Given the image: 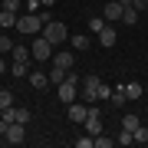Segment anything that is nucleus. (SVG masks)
I'll return each mask as SVG.
<instances>
[{
	"instance_id": "obj_1",
	"label": "nucleus",
	"mask_w": 148,
	"mask_h": 148,
	"mask_svg": "<svg viewBox=\"0 0 148 148\" xmlns=\"http://www.w3.org/2000/svg\"><path fill=\"white\" fill-rule=\"evenodd\" d=\"M79 82H82V79L73 73V69H69V73H66V79L59 82V89H56L59 102H66V106H69V102H76V95H79Z\"/></svg>"
},
{
	"instance_id": "obj_25",
	"label": "nucleus",
	"mask_w": 148,
	"mask_h": 148,
	"mask_svg": "<svg viewBox=\"0 0 148 148\" xmlns=\"http://www.w3.org/2000/svg\"><path fill=\"white\" fill-rule=\"evenodd\" d=\"M112 145H115V138H106V135H95V148H112Z\"/></svg>"
},
{
	"instance_id": "obj_22",
	"label": "nucleus",
	"mask_w": 148,
	"mask_h": 148,
	"mask_svg": "<svg viewBox=\"0 0 148 148\" xmlns=\"http://www.w3.org/2000/svg\"><path fill=\"white\" fill-rule=\"evenodd\" d=\"M132 142H135V135L128 132V128H122V132H119V138H115V145H132Z\"/></svg>"
},
{
	"instance_id": "obj_5",
	"label": "nucleus",
	"mask_w": 148,
	"mask_h": 148,
	"mask_svg": "<svg viewBox=\"0 0 148 148\" xmlns=\"http://www.w3.org/2000/svg\"><path fill=\"white\" fill-rule=\"evenodd\" d=\"M3 142H7V145H23V142H27V132H23V125H20V122H13V125L7 128Z\"/></svg>"
},
{
	"instance_id": "obj_14",
	"label": "nucleus",
	"mask_w": 148,
	"mask_h": 148,
	"mask_svg": "<svg viewBox=\"0 0 148 148\" xmlns=\"http://www.w3.org/2000/svg\"><path fill=\"white\" fill-rule=\"evenodd\" d=\"M69 43H73V49H89V36H82V33H76V36H69Z\"/></svg>"
},
{
	"instance_id": "obj_17",
	"label": "nucleus",
	"mask_w": 148,
	"mask_h": 148,
	"mask_svg": "<svg viewBox=\"0 0 148 148\" xmlns=\"http://www.w3.org/2000/svg\"><path fill=\"white\" fill-rule=\"evenodd\" d=\"M46 76H49V82H56V86H59V82L66 79V69H63V66H53V69H49Z\"/></svg>"
},
{
	"instance_id": "obj_35",
	"label": "nucleus",
	"mask_w": 148,
	"mask_h": 148,
	"mask_svg": "<svg viewBox=\"0 0 148 148\" xmlns=\"http://www.w3.org/2000/svg\"><path fill=\"white\" fill-rule=\"evenodd\" d=\"M0 33H3V27H0Z\"/></svg>"
},
{
	"instance_id": "obj_37",
	"label": "nucleus",
	"mask_w": 148,
	"mask_h": 148,
	"mask_svg": "<svg viewBox=\"0 0 148 148\" xmlns=\"http://www.w3.org/2000/svg\"><path fill=\"white\" fill-rule=\"evenodd\" d=\"M145 3H148V0H145Z\"/></svg>"
},
{
	"instance_id": "obj_15",
	"label": "nucleus",
	"mask_w": 148,
	"mask_h": 148,
	"mask_svg": "<svg viewBox=\"0 0 148 148\" xmlns=\"http://www.w3.org/2000/svg\"><path fill=\"white\" fill-rule=\"evenodd\" d=\"M53 66L69 69V66H73V56H69V53H53Z\"/></svg>"
},
{
	"instance_id": "obj_29",
	"label": "nucleus",
	"mask_w": 148,
	"mask_h": 148,
	"mask_svg": "<svg viewBox=\"0 0 148 148\" xmlns=\"http://www.w3.org/2000/svg\"><path fill=\"white\" fill-rule=\"evenodd\" d=\"M95 145V138L89 135V138H76V148H92Z\"/></svg>"
},
{
	"instance_id": "obj_3",
	"label": "nucleus",
	"mask_w": 148,
	"mask_h": 148,
	"mask_svg": "<svg viewBox=\"0 0 148 148\" xmlns=\"http://www.w3.org/2000/svg\"><path fill=\"white\" fill-rule=\"evenodd\" d=\"M30 53H33V59H53V43H49L46 36H36L33 40V46H30Z\"/></svg>"
},
{
	"instance_id": "obj_8",
	"label": "nucleus",
	"mask_w": 148,
	"mask_h": 148,
	"mask_svg": "<svg viewBox=\"0 0 148 148\" xmlns=\"http://www.w3.org/2000/svg\"><path fill=\"white\" fill-rule=\"evenodd\" d=\"M86 115H89V109L82 102H69V122H86Z\"/></svg>"
},
{
	"instance_id": "obj_9",
	"label": "nucleus",
	"mask_w": 148,
	"mask_h": 148,
	"mask_svg": "<svg viewBox=\"0 0 148 148\" xmlns=\"http://www.w3.org/2000/svg\"><path fill=\"white\" fill-rule=\"evenodd\" d=\"M115 40H119V33H115V27H112V23H106V30H102L99 33V43H102V46H115Z\"/></svg>"
},
{
	"instance_id": "obj_24",
	"label": "nucleus",
	"mask_w": 148,
	"mask_h": 148,
	"mask_svg": "<svg viewBox=\"0 0 148 148\" xmlns=\"http://www.w3.org/2000/svg\"><path fill=\"white\" fill-rule=\"evenodd\" d=\"M13 115H16V122H20V125H27L33 112H30V109H13Z\"/></svg>"
},
{
	"instance_id": "obj_36",
	"label": "nucleus",
	"mask_w": 148,
	"mask_h": 148,
	"mask_svg": "<svg viewBox=\"0 0 148 148\" xmlns=\"http://www.w3.org/2000/svg\"><path fill=\"white\" fill-rule=\"evenodd\" d=\"M0 3H3V0H0Z\"/></svg>"
},
{
	"instance_id": "obj_33",
	"label": "nucleus",
	"mask_w": 148,
	"mask_h": 148,
	"mask_svg": "<svg viewBox=\"0 0 148 148\" xmlns=\"http://www.w3.org/2000/svg\"><path fill=\"white\" fill-rule=\"evenodd\" d=\"M119 3H122V7H132V0H119Z\"/></svg>"
},
{
	"instance_id": "obj_27",
	"label": "nucleus",
	"mask_w": 148,
	"mask_h": 148,
	"mask_svg": "<svg viewBox=\"0 0 148 148\" xmlns=\"http://www.w3.org/2000/svg\"><path fill=\"white\" fill-rule=\"evenodd\" d=\"M0 53H13V43H10V36H3V33H0Z\"/></svg>"
},
{
	"instance_id": "obj_20",
	"label": "nucleus",
	"mask_w": 148,
	"mask_h": 148,
	"mask_svg": "<svg viewBox=\"0 0 148 148\" xmlns=\"http://www.w3.org/2000/svg\"><path fill=\"white\" fill-rule=\"evenodd\" d=\"M13 59H33V53H30V46H13Z\"/></svg>"
},
{
	"instance_id": "obj_13",
	"label": "nucleus",
	"mask_w": 148,
	"mask_h": 148,
	"mask_svg": "<svg viewBox=\"0 0 148 148\" xmlns=\"http://www.w3.org/2000/svg\"><path fill=\"white\" fill-rule=\"evenodd\" d=\"M10 73H13V79H20V76H30V69H27V63H23V59H13Z\"/></svg>"
},
{
	"instance_id": "obj_6",
	"label": "nucleus",
	"mask_w": 148,
	"mask_h": 148,
	"mask_svg": "<svg viewBox=\"0 0 148 148\" xmlns=\"http://www.w3.org/2000/svg\"><path fill=\"white\" fill-rule=\"evenodd\" d=\"M122 10H125V7H122L119 0H112V3H106V7H102V16H106L109 23H119V20H122Z\"/></svg>"
},
{
	"instance_id": "obj_18",
	"label": "nucleus",
	"mask_w": 148,
	"mask_h": 148,
	"mask_svg": "<svg viewBox=\"0 0 148 148\" xmlns=\"http://www.w3.org/2000/svg\"><path fill=\"white\" fill-rule=\"evenodd\" d=\"M122 20H125L128 27H132V23H138V10H135V7H125V10H122Z\"/></svg>"
},
{
	"instance_id": "obj_4",
	"label": "nucleus",
	"mask_w": 148,
	"mask_h": 148,
	"mask_svg": "<svg viewBox=\"0 0 148 148\" xmlns=\"http://www.w3.org/2000/svg\"><path fill=\"white\" fill-rule=\"evenodd\" d=\"M99 76H86V79L79 82L82 86V95H86V102H95V99H99Z\"/></svg>"
},
{
	"instance_id": "obj_19",
	"label": "nucleus",
	"mask_w": 148,
	"mask_h": 148,
	"mask_svg": "<svg viewBox=\"0 0 148 148\" xmlns=\"http://www.w3.org/2000/svg\"><path fill=\"white\" fill-rule=\"evenodd\" d=\"M106 23H109L106 16H92V20H89V30H92V33H102V30H106Z\"/></svg>"
},
{
	"instance_id": "obj_34",
	"label": "nucleus",
	"mask_w": 148,
	"mask_h": 148,
	"mask_svg": "<svg viewBox=\"0 0 148 148\" xmlns=\"http://www.w3.org/2000/svg\"><path fill=\"white\" fill-rule=\"evenodd\" d=\"M0 73H7V63H3V59H0Z\"/></svg>"
},
{
	"instance_id": "obj_12",
	"label": "nucleus",
	"mask_w": 148,
	"mask_h": 148,
	"mask_svg": "<svg viewBox=\"0 0 148 148\" xmlns=\"http://www.w3.org/2000/svg\"><path fill=\"white\" fill-rule=\"evenodd\" d=\"M0 27H3V30H13V27H16V13L0 10Z\"/></svg>"
},
{
	"instance_id": "obj_7",
	"label": "nucleus",
	"mask_w": 148,
	"mask_h": 148,
	"mask_svg": "<svg viewBox=\"0 0 148 148\" xmlns=\"http://www.w3.org/2000/svg\"><path fill=\"white\" fill-rule=\"evenodd\" d=\"M82 125H86V132L95 138V135L102 132V119H99V112H92V109H89V115H86V122H82Z\"/></svg>"
},
{
	"instance_id": "obj_23",
	"label": "nucleus",
	"mask_w": 148,
	"mask_h": 148,
	"mask_svg": "<svg viewBox=\"0 0 148 148\" xmlns=\"http://www.w3.org/2000/svg\"><path fill=\"white\" fill-rule=\"evenodd\" d=\"M10 106H13V95L7 92V89H0V112H3V109H10Z\"/></svg>"
},
{
	"instance_id": "obj_31",
	"label": "nucleus",
	"mask_w": 148,
	"mask_h": 148,
	"mask_svg": "<svg viewBox=\"0 0 148 148\" xmlns=\"http://www.w3.org/2000/svg\"><path fill=\"white\" fill-rule=\"evenodd\" d=\"M40 7H43V3H40V0H27V10H30V13H36V10H40Z\"/></svg>"
},
{
	"instance_id": "obj_32",
	"label": "nucleus",
	"mask_w": 148,
	"mask_h": 148,
	"mask_svg": "<svg viewBox=\"0 0 148 148\" xmlns=\"http://www.w3.org/2000/svg\"><path fill=\"white\" fill-rule=\"evenodd\" d=\"M40 3H43V7H53V3H56V0H40Z\"/></svg>"
},
{
	"instance_id": "obj_16",
	"label": "nucleus",
	"mask_w": 148,
	"mask_h": 148,
	"mask_svg": "<svg viewBox=\"0 0 148 148\" xmlns=\"http://www.w3.org/2000/svg\"><path fill=\"white\" fill-rule=\"evenodd\" d=\"M109 102H112V106H125V89H122V86H119V89H112V95H109Z\"/></svg>"
},
{
	"instance_id": "obj_28",
	"label": "nucleus",
	"mask_w": 148,
	"mask_h": 148,
	"mask_svg": "<svg viewBox=\"0 0 148 148\" xmlns=\"http://www.w3.org/2000/svg\"><path fill=\"white\" fill-rule=\"evenodd\" d=\"M23 0H3V3H0V10H10V13H16V7H20Z\"/></svg>"
},
{
	"instance_id": "obj_10",
	"label": "nucleus",
	"mask_w": 148,
	"mask_h": 148,
	"mask_svg": "<svg viewBox=\"0 0 148 148\" xmlns=\"http://www.w3.org/2000/svg\"><path fill=\"white\" fill-rule=\"evenodd\" d=\"M122 89H125V99H128V102L142 99V82H125V86H122Z\"/></svg>"
},
{
	"instance_id": "obj_2",
	"label": "nucleus",
	"mask_w": 148,
	"mask_h": 148,
	"mask_svg": "<svg viewBox=\"0 0 148 148\" xmlns=\"http://www.w3.org/2000/svg\"><path fill=\"white\" fill-rule=\"evenodd\" d=\"M43 36H46L53 46H59V43H66L69 40V30H66V23H59V20H49V23H43Z\"/></svg>"
},
{
	"instance_id": "obj_11",
	"label": "nucleus",
	"mask_w": 148,
	"mask_h": 148,
	"mask_svg": "<svg viewBox=\"0 0 148 148\" xmlns=\"http://www.w3.org/2000/svg\"><path fill=\"white\" fill-rule=\"evenodd\" d=\"M30 86H33V89H46V86H49V76L46 73H30Z\"/></svg>"
},
{
	"instance_id": "obj_21",
	"label": "nucleus",
	"mask_w": 148,
	"mask_h": 148,
	"mask_svg": "<svg viewBox=\"0 0 148 148\" xmlns=\"http://www.w3.org/2000/svg\"><path fill=\"white\" fill-rule=\"evenodd\" d=\"M138 125H142V122H138V115H125V119H122V128H128V132H135Z\"/></svg>"
},
{
	"instance_id": "obj_26",
	"label": "nucleus",
	"mask_w": 148,
	"mask_h": 148,
	"mask_svg": "<svg viewBox=\"0 0 148 148\" xmlns=\"http://www.w3.org/2000/svg\"><path fill=\"white\" fill-rule=\"evenodd\" d=\"M132 135H135V142H142V145L148 142V128H145V125H138V128H135Z\"/></svg>"
},
{
	"instance_id": "obj_30",
	"label": "nucleus",
	"mask_w": 148,
	"mask_h": 148,
	"mask_svg": "<svg viewBox=\"0 0 148 148\" xmlns=\"http://www.w3.org/2000/svg\"><path fill=\"white\" fill-rule=\"evenodd\" d=\"M109 95H112V89H109L106 82H99V99H109Z\"/></svg>"
}]
</instances>
